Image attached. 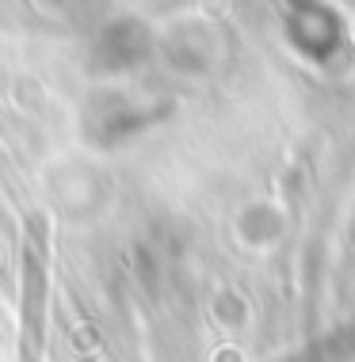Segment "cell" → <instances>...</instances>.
Returning a JSON list of instances; mask_svg holds the SVG:
<instances>
[{"label": "cell", "mask_w": 355, "mask_h": 362, "mask_svg": "<svg viewBox=\"0 0 355 362\" xmlns=\"http://www.w3.org/2000/svg\"><path fill=\"white\" fill-rule=\"evenodd\" d=\"M50 221L46 214H27L19 244V325L16 362H46L50 336Z\"/></svg>", "instance_id": "obj_1"}]
</instances>
